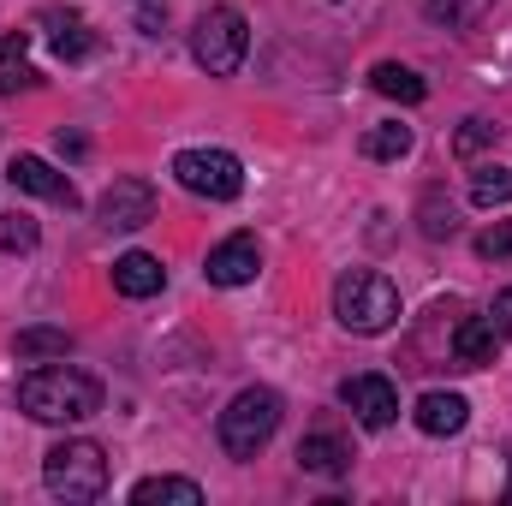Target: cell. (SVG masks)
<instances>
[{"instance_id":"obj_1","label":"cell","mask_w":512,"mask_h":506,"mask_svg":"<svg viewBox=\"0 0 512 506\" xmlns=\"http://www.w3.org/2000/svg\"><path fill=\"white\" fill-rule=\"evenodd\" d=\"M18 405L36 423H84L102 411V381L78 364H42L18 381Z\"/></svg>"},{"instance_id":"obj_2","label":"cell","mask_w":512,"mask_h":506,"mask_svg":"<svg viewBox=\"0 0 512 506\" xmlns=\"http://www.w3.org/2000/svg\"><path fill=\"white\" fill-rule=\"evenodd\" d=\"M334 316L352 334H387L399 322V286L376 268H346L334 280Z\"/></svg>"},{"instance_id":"obj_3","label":"cell","mask_w":512,"mask_h":506,"mask_svg":"<svg viewBox=\"0 0 512 506\" xmlns=\"http://www.w3.org/2000/svg\"><path fill=\"white\" fill-rule=\"evenodd\" d=\"M42 483L54 501H102L108 495V453L96 441H60L42 453Z\"/></svg>"},{"instance_id":"obj_4","label":"cell","mask_w":512,"mask_h":506,"mask_svg":"<svg viewBox=\"0 0 512 506\" xmlns=\"http://www.w3.org/2000/svg\"><path fill=\"white\" fill-rule=\"evenodd\" d=\"M280 393L274 387H245L227 411H221V423H215V435H221V447H227V459H256L268 441H274V429H280Z\"/></svg>"},{"instance_id":"obj_5","label":"cell","mask_w":512,"mask_h":506,"mask_svg":"<svg viewBox=\"0 0 512 506\" xmlns=\"http://www.w3.org/2000/svg\"><path fill=\"white\" fill-rule=\"evenodd\" d=\"M191 54H197V66H203L209 78H233V72L245 66V54H251V24H245V12H239V6H209V12L197 18V30H191Z\"/></svg>"},{"instance_id":"obj_6","label":"cell","mask_w":512,"mask_h":506,"mask_svg":"<svg viewBox=\"0 0 512 506\" xmlns=\"http://www.w3.org/2000/svg\"><path fill=\"white\" fill-rule=\"evenodd\" d=\"M173 179L191 197H209V203H233L245 191V167H239L233 149H179L173 155Z\"/></svg>"},{"instance_id":"obj_7","label":"cell","mask_w":512,"mask_h":506,"mask_svg":"<svg viewBox=\"0 0 512 506\" xmlns=\"http://www.w3.org/2000/svg\"><path fill=\"white\" fill-rule=\"evenodd\" d=\"M96 221L108 227V233H137V227H149L155 221V185L149 179H114L108 191H102V203H96Z\"/></svg>"},{"instance_id":"obj_8","label":"cell","mask_w":512,"mask_h":506,"mask_svg":"<svg viewBox=\"0 0 512 506\" xmlns=\"http://www.w3.org/2000/svg\"><path fill=\"white\" fill-rule=\"evenodd\" d=\"M340 405L364 423V429H387L399 417V387L387 376H346L340 381Z\"/></svg>"},{"instance_id":"obj_9","label":"cell","mask_w":512,"mask_h":506,"mask_svg":"<svg viewBox=\"0 0 512 506\" xmlns=\"http://www.w3.org/2000/svg\"><path fill=\"white\" fill-rule=\"evenodd\" d=\"M256 268H262V245H256V233H233V239H221L209 262H203V274H209V286H251Z\"/></svg>"},{"instance_id":"obj_10","label":"cell","mask_w":512,"mask_h":506,"mask_svg":"<svg viewBox=\"0 0 512 506\" xmlns=\"http://www.w3.org/2000/svg\"><path fill=\"white\" fill-rule=\"evenodd\" d=\"M6 179H12L18 191H30V197H48V203H60V209H78V185H72L66 173H54L42 155H12V161H6Z\"/></svg>"},{"instance_id":"obj_11","label":"cell","mask_w":512,"mask_h":506,"mask_svg":"<svg viewBox=\"0 0 512 506\" xmlns=\"http://www.w3.org/2000/svg\"><path fill=\"white\" fill-rule=\"evenodd\" d=\"M495 352H501V334H495L489 316H465V322L453 328V364H459V370H489Z\"/></svg>"},{"instance_id":"obj_12","label":"cell","mask_w":512,"mask_h":506,"mask_svg":"<svg viewBox=\"0 0 512 506\" xmlns=\"http://www.w3.org/2000/svg\"><path fill=\"white\" fill-rule=\"evenodd\" d=\"M411 423L423 435H459L471 423V405H465V393H423L417 411H411Z\"/></svg>"},{"instance_id":"obj_13","label":"cell","mask_w":512,"mask_h":506,"mask_svg":"<svg viewBox=\"0 0 512 506\" xmlns=\"http://www.w3.org/2000/svg\"><path fill=\"white\" fill-rule=\"evenodd\" d=\"M298 465H304L310 477H346V471H352V447H346L334 429H316V435L298 441Z\"/></svg>"},{"instance_id":"obj_14","label":"cell","mask_w":512,"mask_h":506,"mask_svg":"<svg viewBox=\"0 0 512 506\" xmlns=\"http://www.w3.org/2000/svg\"><path fill=\"white\" fill-rule=\"evenodd\" d=\"M161 286H167V268L149 251H126L114 262V292H126V298H155Z\"/></svg>"},{"instance_id":"obj_15","label":"cell","mask_w":512,"mask_h":506,"mask_svg":"<svg viewBox=\"0 0 512 506\" xmlns=\"http://www.w3.org/2000/svg\"><path fill=\"white\" fill-rule=\"evenodd\" d=\"M30 84H42V72L30 66V36L12 30V36H0V96H18Z\"/></svg>"},{"instance_id":"obj_16","label":"cell","mask_w":512,"mask_h":506,"mask_svg":"<svg viewBox=\"0 0 512 506\" xmlns=\"http://www.w3.org/2000/svg\"><path fill=\"white\" fill-rule=\"evenodd\" d=\"M370 84H376V96H387V102H405V108H417V102L429 96V84H423L411 66H399V60H382V66L370 72Z\"/></svg>"},{"instance_id":"obj_17","label":"cell","mask_w":512,"mask_h":506,"mask_svg":"<svg viewBox=\"0 0 512 506\" xmlns=\"http://www.w3.org/2000/svg\"><path fill=\"white\" fill-rule=\"evenodd\" d=\"M48 30H54L48 42H54V54H60V60H84V54L96 48L90 24H84L78 12H48Z\"/></svg>"},{"instance_id":"obj_18","label":"cell","mask_w":512,"mask_h":506,"mask_svg":"<svg viewBox=\"0 0 512 506\" xmlns=\"http://www.w3.org/2000/svg\"><path fill=\"white\" fill-rule=\"evenodd\" d=\"M72 352V334L66 328H18L12 334V358L36 364V358H66Z\"/></svg>"},{"instance_id":"obj_19","label":"cell","mask_w":512,"mask_h":506,"mask_svg":"<svg viewBox=\"0 0 512 506\" xmlns=\"http://www.w3.org/2000/svg\"><path fill=\"white\" fill-rule=\"evenodd\" d=\"M155 501H179V506H197V501H203V489H197L191 477H143V483L131 489V506H155Z\"/></svg>"},{"instance_id":"obj_20","label":"cell","mask_w":512,"mask_h":506,"mask_svg":"<svg viewBox=\"0 0 512 506\" xmlns=\"http://www.w3.org/2000/svg\"><path fill=\"white\" fill-rule=\"evenodd\" d=\"M423 6H429V18L447 24V30H477V24L495 12V0H423Z\"/></svg>"},{"instance_id":"obj_21","label":"cell","mask_w":512,"mask_h":506,"mask_svg":"<svg viewBox=\"0 0 512 506\" xmlns=\"http://www.w3.org/2000/svg\"><path fill=\"white\" fill-rule=\"evenodd\" d=\"M471 203L477 209H501V203H512V167H477L471 173Z\"/></svg>"},{"instance_id":"obj_22","label":"cell","mask_w":512,"mask_h":506,"mask_svg":"<svg viewBox=\"0 0 512 506\" xmlns=\"http://www.w3.org/2000/svg\"><path fill=\"white\" fill-rule=\"evenodd\" d=\"M411 126H399V120H387V126H370L364 131V155L370 161H399V155H411Z\"/></svg>"},{"instance_id":"obj_23","label":"cell","mask_w":512,"mask_h":506,"mask_svg":"<svg viewBox=\"0 0 512 506\" xmlns=\"http://www.w3.org/2000/svg\"><path fill=\"white\" fill-rule=\"evenodd\" d=\"M453 233H459V209L441 203V191H429L423 197V239H453Z\"/></svg>"},{"instance_id":"obj_24","label":"cell","mask_w":512,"mask_h":506,"mask_svg":"<svg viewBox=\"0 0 512 506\" xmlns=\"http://www.w3.org/2000/svg\"><path fill=\"white\" fill-rule=\"evenodd\" d=\"M42 245V227L30 221V215H0V251H36Z\"/></svg>"},{"instance_id":"obj_25","label":"cell","mask_w":512,"mask_h":506,"mask_svg":"<svg viewBox=\"0 0 512 506\" xmlns=\"http://www.w3.org/2000/svg\"><path fill=\"white\" fill-rule=\"evenodd\" d=\"M489 143H501V126H489V120H465V126L453 131V155H459V161H471V155L489 149Z\"/></svg>"},{"instance_id":"obj_26","label":"cell","mask_w":512,"mask_h":506,"mask_svg":"<svg viewBox=\"0 0 512 506\" xmlns=\"http://www.w3.org/2000/svg\"><path fill=\"white\" fill-rule=\"evenodd\" d=\"M477 256H483V262H507L512 256V221L483 227V233H477Z\"/></svg>"},{"instance_id":"obj_27","label":"cell","mask_w":512,"mask_h":506,"mask_svg":"<svg viewBox=\"0 0 512 506\" xmlns=\"http://www.w3.org/2000/svg\"><path fill=\"white\" fill-rule=\"evenodd\" d=\"M489 322H495V334H501V340H512V286L489 304Z\"/></svg>"},{"instance_id":"obj_28","label":"cell","mask_w":512,"mask_h":506,"mask_svg":"<svg viewBox=\"0 0 512 506\" xmlns=\"http://www.w3.org/2000/svg\"><path fill=\"white\" fill-rule=\"evenodd\" d=\"M54 143H60V155H72V161H84V155H90V143H84L78 131H66V126H60V137H54Z\"/></svg>"}]
</instances>
